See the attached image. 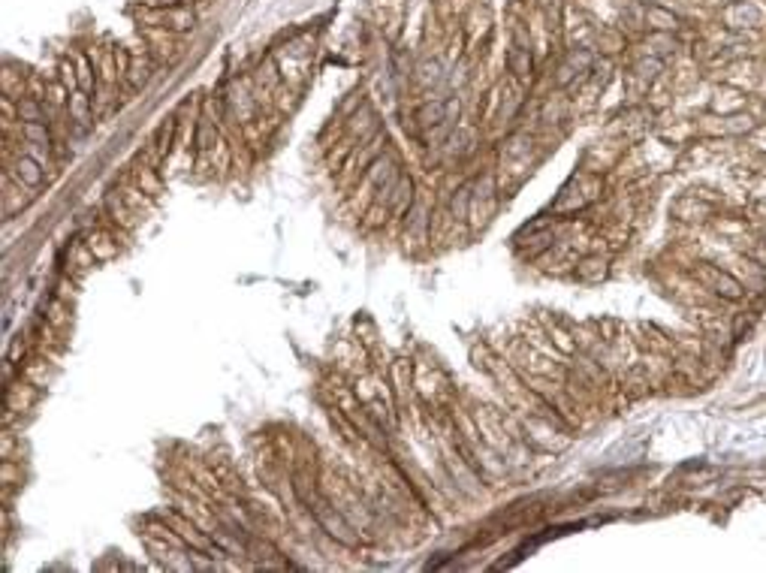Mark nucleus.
Here are the masks:
<instances>
[{"label":"nucleus","mask_w":766,"mask_h":573,"mask_svg":"<svg viewBox=\"0 0 766 573\" xmlns=\"http://www.w3.org/2000/svg\"><path fill=\"white\" fill-rule=\"evenodd\" d=\"M21 133H25V139L30 145H49V130L42 121H33V124H25L21 127Z\"/></svg>","instance_id":"nucleus-6"},{"label":"nucleus","mask_w":766,"mask_h":573,"mask_svg":"<svg viewBox=\"0 0 766 573\" xmlns=\"http://www.w3.org/2000/svg\"><path fill=\"white\" fill-rule=\"evenodd\" d=\"M88 251H91L94 260H112L118 254V244L109 239V235H91L88 239Z\"/></svg>","instance_id":"nucleus-2"},{"label":"nucleus","mask_w":766,"mask_h":573,"mask_svg":"<svg viewBox=\"0 0 766 573\" xmlns=\"http://www.w3.org/2000/svg\"><path fill=\"white\" fill-rule=\"evenodd\" d=\"M142 4L148 6V9H172L178 0H142Z\"/></svg>","instance_id":"nucleus-11"},{"label":"nucleus","mask_w":766,"mask_h":573,"mask_svg":"<svg viewBox=\"0 0 766 573\" xmlns=\"http://www.w3.org/2000/svg\"><path fill=\"white\" fill-rule=\"evenodd\" d=\"M66 109H70V121H76V124H88V97H85V91H73Z\"/></svg>","instance_id":"nucleus-3"},{"label":"nucleus","mask_w":766,"mask_h":573,"mask_svg":"<svg viewBox=\"0 0 766 573\" xmlns=\"http://www.w3.org/2000/svg\"><path fill=\"white\" fill-rule=\"evenodd\" d=\"M76 78H78V91H94V76H91V64H88V58L82 54V58H78V73H76Z\"/></svg>","instance_id":"nucleus-8"},{"label":"nucleus","mask_w":766,"mask_h":573,"mask_svg":"<svg viewBox=\"0 0 766 573\" xmlns=\"http://www.w3.org/2000/svg\"><path fill=\"white\" fill-rule=\"evenodd\" d=\"M166 21H172V28L175 30H187L190 25H194V13H190V9H178V6H172L166 13Z\"/></svg>","instance_id":"nucleus-7"},{"label":"nucleus","mask_w":766,"mask_h":573,"mask_svg":"<svg viewBox=\"0 0 766 573\" xmlns=\"http://www.w3.org/2000/svg\"><path fill=\"white\" fill-rule=\"evenodd\" d=\"M16 178L21 184H28V187H40L42 184V170H40V163L33 160V157H18L16 160Z\"/></svg>","instance_id":"nucleus-1"},{"label":"nucleus","mask_w":766,"mask_h":573,"mask_svg":"<svg viewBox=\"0 0 766 573\" xmlns=\"http://www.w3.org/2000/svg\"><path fill=\"white\" fill-rule=\"evenodd\" d=\"M106 208H109V215H112V218L124 223V227H133L130 211L124 208V196H118V194H109V196H106Z\"/></svg>","instance_id":"nucleus-5"},{"label":"nucleus","mask_w":766,"mask_h":573,"mask_svg":"<svg viewBox=\"0 0 766 573\" xmlns=\"http://www.w3.org/2000/svg\"><path fill=\"white\" fill-rule=\"evenodd\" d=\"M148 76H151V64L145 61V58H142V61L136 58V61L130 64V82L136 85V88H139V85H145V82H148Z\"/></svg>","instance_id":"nucleus-9"},{"label":"nucleus","mask_w":766,"mask_h":573,"mask_svg":"<svg viewBox=\"0 0 766 573\" xmlns=\"http://www.w3.org/2000/svg\"><path fill=\"white\" fill-rule=\"evenodd\" d=\"M510 66H513V73L525 76L528 70H531V54H528L525 49H513L510 52Z\"/></svg>","instance_id":"nucleus-10"},{"label":"nucleus","mask_w":766,"mask_h":573,"mask_svg":"<svg viewBox=\"0 0 766 573\" xmlns=\"http://www.w3.org/2000/svg\"><path fill=\"white\" fill-rule=\"evenodd\" d=\"M18 121H25V124L42 121V106H40L33 97H21V100H18Z\"/></svg>","instance_id":"nucleus-4"}]
</instances>
